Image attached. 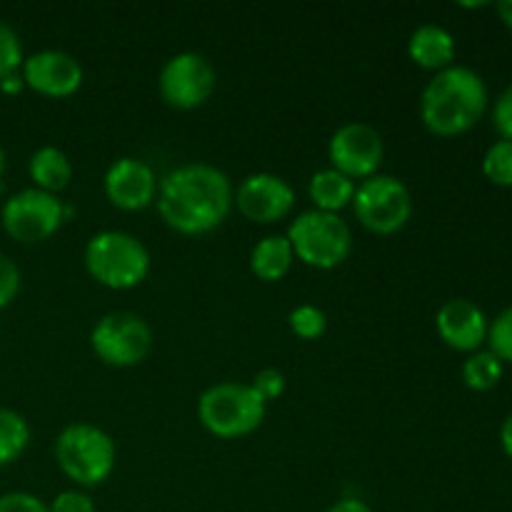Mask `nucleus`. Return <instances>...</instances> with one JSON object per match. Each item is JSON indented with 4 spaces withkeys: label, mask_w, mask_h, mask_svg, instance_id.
<instances>
[{
    "label": "nucleus",
    "mask_w": 512,
    "mask_h": 512,
    "mask_svg": "<svg viewBox=\"0 0 512 512\" xmlns=\"http://www.w3.org/2000/svg\"><path fill=\"white\" fill-rule=\"evenodd\" d=\"M493 128L498 130L500 140H512V85H508L495 100Z\"/></svg>",
    "instance_id": "obj_30"
},
{
    "label": "nucleus",
    "mask_w": 512,
    "mask_h": 512,
    "mask_svg": "<svg viewBox=\"0 0 512 512\" xmlns=\"http://www.w3.org/2000/svg\"><path fill=\"white\" fill-rule=\"evenodd\" d=\"M488 85L483 75L465 65H450L433 75L420 95V120L438 138H455L483 120Z\"/></svg>",
    "instance_id": "obj_2"
},
{
    "label": "nucleus",
    "mask_w": 512,
    "mask_h": 512,
    "mask_svg": "<svg viewBox=\"0 0 512 512\" xmlns=\"http://www.w3.org/2000/svg\"><path fill=\"white\" fill-rule=\"evenodd\" d=\"M158 175L145 160L138 158H118L108 168L103 178L105 198L113 208L125 210V213H138V210L150 208L158 198Z\"/></svg>",
    "instance_id": "obj_14"
},
{
    "label": "nucleus",
    "mask_w": 512,
    "mask_h": 512,
    "mask_svg": "<svg viewBox=\"0 0 512 512\" xmlns=\"http://www.w3.org/2000/svg\"><path fill=\"white\" fill-rule=\"evenodd\" d=\"M483 175L498 188H512V140H498L483 158Z\"/></svg>",
    "instance_id": "obj_22"
},
{
    "label": "nucleus",
    "mask_w": 512,
    "mask_h": 512,
    "mask_svg": "<svg viewBox=\"0 0 512 512\" xmlns=\"http://www.w3.org/2000/svg\"><path fill=\"white\" fill-rule=\"evenodd\" d=\"M353 210L358 223L373 235H395L413 218V195L395 175H373L355 185Z\"/></svg>",
    "instance_id": "obj_8"
},
{
    "label": "nucleus",
    "mask_w": 512,
    "mask_h": 512,
    "mask_svg": "<svg viewBox=\"0 0 512 512\" xmlns=\"http://www.w3.org/2000/svg\"><path fill=\"white\" fill-rule=\"evenodd\" d=\"M385 158L383 135L370 123H345L330 135L328 160L330 168L350 180H368L378 175Z\"/></svg>",
    "instance_id": "obj_11"
},
{
    "label": "nucleus",
    "mask_w": 512,
    "mask_h": 512,
    "mask_svg": "<svg viewBox=\"0 0 512 512\" xmlns=\"http://www.w3.org/2000/svg\"><path fill=\"white\" fill-rule=\"evenodd\" d=\"M73 173L70 158L55 145H43L28 160V175L33 180V188L43 190V193L58 195L60 190L68 188Z\"/></svg>",
    "instance_id": "obj_18"
},
{
    "label": "nucleus",
    "mask_w": 512,
    "mask_h": 512,
    "mask_svg": "<svg viewBox=\"0 0 512 512\" xmlns=\"http://www.w3.org/2000/svg\"><path fill=\"white\" fill-rule=\"evenodd\" d=\"M268 403L255 393L250 383H215L198 398L200 425L210 435L223 440L245 438L263 425Z\"/></svg>",
    "instance_id": "obj_5"
},
{
    "label": "nucleus",
    "mask_w": 512,
    "mask_h": 512,
    "mask_svg": "<svg viewBox=\"0 0 512 512\" xmlns=\"http://www.w3.org/2000/svg\"><path fill=\"white\" fill-rule=\"evenodd\" d=\"M0 512H50V508L38 495L13 490V493L0 495Z\"/></svg>",
    "instance_id": "obj_28"
},
{
    "label": "nucleus",
    "mask_w": 512,
    "mask_h": 512,
    "mask_svg": "<svg viewBox=\"0 0 512 512\" xmlns=\"http://www.w3.org/2000/svg\"><path fill=\"white\" fill-rule=\"evenodd\" d=\"M500 445H503L505 455L512 460V413L505 418L503 428H500Z\"/></svg>",
    "instance_id": "obj_33"
},
{
    "label": "nucleus",
    "mask_w": 512,
    "mask_h": 512,
    "mask_svg": "<svg viewBox=\"0 0 512 512\" xmlns=\"http://www.w3.org/2000/svg\"><path fill=\"white\" fill-rule=\"evenodd\" d=\"M295 263L293 245L285 235H265L250 250V270L263 283H280Z\"/></svg>",
    "instance_id": "obj_17"
},
{
    "label": "nucleus",
    "mask_w": 512,
    "mask_h": 512,
    "mask_svg": "<svg viewBox=\"0 0 512 512\" xmlns=\"http://www.w3.org/2000/svg\"><path fill=\"white\" fill-rule=\"evenodd\" d=\"M285 238L293 245L295 258L315 270H333L353 253V230L338 213L305 210L290 223Z\"/></svg>",
    "instance_id": "obj_6"
},
{
    "label": "nucleus",
    "mask_w": 512,
    "mask_h": 512,
    "mask_svg": "<svg viewBox=\"0 0 512 512\" xmlns=\"http://www.w3.org/2000/svg\"><path fill=\"white\" fill-rule=\"evenodd\" d=\"M23 60V43H20L18 33L5 20H0V80L13 73H20Z\"/></svg>",
    "instance_id": "obj_24"
},
{
    "label": "nucleus",
    "mask_w": 512,
    "mask_h": 512,
    "mask_svg": "<svg viewBox=\"0 0 512 512\" xmlns=\"http://www.w3.org/2000/svg\"><path fill=\"white\" fill-rule=\"evenodd\" d=\"M85 270L108 290H133L148 278L150 253L143 240L125 230L95 233L85 245Z\"/></svg>",
    "instance_id": "obj_3"
},
{
    "label": "nucleus",
    "mask_w": 512,
    "mask_h": 512,
    "mask_svg": "<svg viewBox=\"0 0 512 512\" xmlns=\"http://www.w3.org/2000/svg\"><path fill=\"white\" fill-rule=\"evenodd\" d=\"M495 10H498V18L503 20L505 28L512 30V0H500Z\"/></svg>",
    "instance_id": "obj_34"
},
{
    "label": "nucleus",
    "mask_w": 512,
    "mask_h": 512,
    "mask_svg": "<svg viewBox=\"0 0 512 512\" xmlns=\"http://www.w3.org/2000/svg\"><path fill=\"white\" fill-rule=\"evenodd\" d=\"M250 385H253L255 393H258L265 403H273V400H278L280 395L285 393V375L283 370L278 368H263L255 373Z\"/></svg>",
    "instance_id": "obj_26"
},
{
    "label": "nucleus",
    "mask_w": 512,
    "mask_h": 512,
    "mask_svg": "<svg viewBox=\"0 0 512 512\" xmlns=\"http://www.w3.org/2000/svg\"><path fill=\"white\" fill-rule=\"evenodd\" d=\"M235 188L228 175L210 163H188L170 170L158 185V213L180 235H205L225 223L233 210Z\"/></svg>",
    "instance_id": "obj_1"
},
{
    "label": "nucleus",
    "mask_w": 512,
    "mask_h": 512,
    "mask_svg": "<svg viewBox=\"0 0 512 512\" xmlns=\"http://www.w3.org/2000/svg\"><path fill=\"white\" fill-rule=\"evenodd\" d=\"M23 88H25V83H23V75L20 73H13V75H8V78L0 80V90H3L5 95H18Z\"/></svg>",
    "instance_id": "obj_32"
},
{
    "label": "nucleus",
    "mask_w": 512,
    "mask_h": 512,
    "mask_svg": "<svg viewBox=\"0 0 512 512\" xmlns=\"http://www.w3.org/2000/svg\"><path fill=\"white\" fill-rule=\"evenodd\" d=\"M488 345L490 353L498 355L500 363L512 365V305L498 313V318L488 328Z\"/></svg>",
    "instance_id": "obj_25"
},
{
    "label": "nucleus",
    "mask_w": 512,
    "mask_h": 512,
    "mask_svg": "<svg viewBox=\"0 0 512 512\" xmlns=\"http://www.w3.org/2000/svg\"><path fill=\"white\" fill-rule=\"evenodd\" d=\"M218 88V70L205 55L183 50L165 60L158 75V93L173 110H195Z\"/></svg>",
    "instance_id": "obj_10"
},
{
    "label": "nucleus",
    "mask_w": 512,
    "mask_h": 512,
    "mask_svg": "<svg viewBox=\"0 0 512 512\" xmlns=\"http://www.w3.org/2000/svg\"><path fill=\"white\" fill-rule=\"evenodd\" d=\"M20 75H23L25 88L53 100L70 98V95L78 93L85 78L83 65L75 55L53 48L28 55L23 60Z\"/></svg>",
    "instance_id": "obj_13"
},
{
    "label": "nucleus",
    "mask_w": 512,
    "mask_h": 512,
    "mask_svg": "<svg viewBox=\"0 0 512 512\" xmlns=\"http://www.w3.org/2000/svg\"><path fill=\"white\" fill-rule=\"evenodd\" d=\"M503 378V363L490 350H475L463 363V383L475 393H488Z\"/></svg>",
    "instance_id": "obj_21"
},
{
    "label": "nucleus",
    "mask_w": 512,
    "mask_h": 512,
    "mask_svg": "<svg viewBox=\"0 0 512 512\" xmlns=\"http://www.w3.org/2000/svg\"><path fill=\"white\" fill-rule=\"evenodd\" d=\"M155 335L148 320L130 310L103 315L90 330V348L110 368H135L153 353Z\"/></svg>",
    "instance_id": "obj_7"
},
{
    "label": "nucleus",
    "mask_w": 512,
    "mask_h": 512,
    "mask_svg": "<svg viewBox=\"0 0 512 512\" xmlns=\"http://www.w3.org/2000/svg\"><path fill=\"white\" fill-rule=\"evenodd\" d=\"M455 50H458V45H455L453 33L443 25H420L408 40L410 60L418 68L433 70V73H440V70L453 65Z\"/></svg>",
    "instance_id": "obj_16"
},
{
    "label": "nucleus",
    "mask_w": 512,
    "mask_h": 512,
    "mask_svg": "<svg viewBox=\"0 0 512 512\" xmlns=\"http://www.w3.org/2000/svg\"><path fill=\"white\" fill-rule=\"evenodd\" d=\"M460 8H470V10H478V8H488V3H460Z\"/></svg>",
    "instance_id": "obj_35"
},
{
    "label": "nucleus",
    "mask_w": 512,
    "mask_h": 512,
    "mask_svg": "<svg viewBox=\"0 0 512 512\" xmlns=\"http://www.w3.org/2000/svg\"><path fill=\"white\" fill-rule=\"evenodd\" d=\"M308 195L313 200L315 210L323 213H340L348 208L355 198V180L345 178L343 173L333 168H323L310 178Z\"/></svg>",
    "instance_id": "obj_19"
},
{
    "label": "nucleus",
    "mask_w": 512,
    "mask_h": 512,
    "mask_svg": "<svg viewBox=\"0 0 512 512\" xmlns=\"http://www.w3.org/2000/svg\"><path fill=\"white\" fill-rule=\"evenodd\" d=\"M488 318L483 308L468 298H450L435 313V330L448 348L475 353L488 340Z\"/></svg>",
    "instance_id": "obj_15"
},
{
    "label": "nucleus",
    "mask_w": 512,
    "mask_h": 512,
    "mask_svg": "<svg viewBox=\"0 0 512 512\" xmlns=\"http://www.w3.org/2000/svg\"><path fill=\"white\" fill-rule=\"evenodd\" d=\"M115 440L93 423L65 425L55 438V463L78 488H98L115 468Z\"/></svg>",
    "instance_id": "obj_4"
},
{
    "label": "nucleus",
    "mask_w": 512,
    "mask_h": 512,
    "mask_svg": "<svg viewBox=\"0 0 512 512\" xmlns=\"http://www.w3.org/2000/svg\"><path fill=\"white\" fill-rule=\"evenodd\" d=\"M3 173H5V150L3 145H0V178H3Z\"/></svg>",
    "instance_id": "obj_36"
},
{
    "label": "nucleus",
    "mask_w": 512,
    "mask_h": 512,
    "mask_svg": "<svg viewBox=\"0 0 512 512\" xmlns=\"http://www.w3.org/2000/svg\"><path fill=\"white\" fill-rule=\"evenodd\" d=\"M233 205L248 223L270 225L293 213L295 190L275 173H250L235 188Z\"/></svg>",
    "instance_id": "obj_12"
},
{
    "label": "nucleus",
    "mask_w": 512,
    "mask_h": 512,
    "mask_svg": "<svg viewBox=\"0 0 512 512\" xmlns=\"http://www.w3.org/2000/svg\"><path fill=\"white\" fill-rule=\"evenodd\" d=\"M288 325L300 340H318L328 330V315L318 305L303 303L288 313Z\"/></svg>",
    "instance_id": "obj_23"
},
{
    "label": "nucleus",
    "mask_w": 512,
    "mask_h": 512,
    "mask_svg": "<svg viewBox=\"0 0 512 512\" xmlns=\"http://www.w3.org/2000/svg\"><path fill=\"white\" fill-rule=\"evenodd\" d=\"M18 293H20V268L8 258V255L0 253V310L8 308Z\"/></svg>",
    "instance_id": "obj_27"
},
{
    "label": "nucleus",
    "mask_w": 512,
    "mask_h": 512,
    "mask_svg": "<svg viewBox=\"0 0 512 512\" xmlns=\"http://www.w3.org/2000/svg\"><path fill=\"white\" fill-rule=\"evenodd\" d=\"M30 425L18 410L0 408V468L13 465L28 450Z\"/></svg>",
    "instance_id": "obj_20"
},
{
    "label": "nucleus",
    "mask_w": 512,
    "mask_h": 512,
    "mask_svg": "<svg viewBox=\"0 0 512 512\" xmlns=\"http://www.w3.org/2000/svg\"><path fill=\"white\" fill-rule=\"evenodd\" d=\"M325 512H373V508L360 498H340L338 503L330 505Z\"/></svg>",
    "instance_id": "obj_31"
},
{
    "label": "nucleus",
    "mask_w": 512,
    "mask_h": 512,
    "mask_svg": "<svg viewBox=\"0 0 512 512\" xmlns=\"http://www.w3.org/2000/svg\"><path fill=\"white\" fill-rule=\"evenodd\" d=\"M68 213L70 208L58 195L43 193L38 188H25L5 198L0 223L15 243L35 245L53 238L63 228Z\"/></svg>",
    "instance_id": "obj_9"
},
{
    "label": "nucleus",
    "mask_w": 512,
    "mask_h": 512,
    "mask_svg": "<svg viewBox=\"0 0 512 512\" xmlns=\"http://www.w3.org/2000/svg\"><path fill=\"white\" fill-rule=\"evenodd\" d=\"M50 512H98L95 510V500L90 498L83 490H63L53 498V503H48Z\"/></svg>",
    "instance_id": "obj_29"
}]
</instances>
